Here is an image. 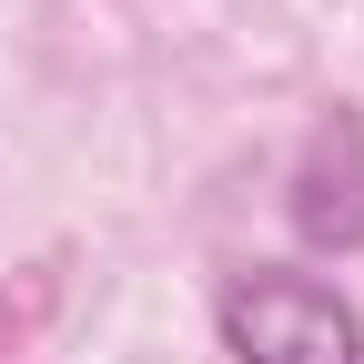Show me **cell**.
Wrapping results in <instances>:
<instances>
[{
  "instance_id": "obj_1",
  "label": "cell",
  "mask_w": 364,
  "mask_h": 364,
  "mask_svg": "<svg viewBox=\"0 0 364 364\" xmlns=\"http://www.w3.org/2000/svg\"><path fill=\"white\" fill-rule=\"evenodd\" d=\"M223 344H233V364H354L364 354L354 304L284 263H253L223 284Z\"/></svg>"
},
{
  "instance_id": "obj_2",
  "label": "cell",
  "mask_w": 364,
  "mask_h": 364,
  "mask_svg": "<svg viewBox=\"0 0 364 364\" xmlns=\"http://www.w3.org/2000/svg\"><path fill=\"white\" fill-rule=\"evenodd\" d=\"M294 233L314 253H354L364 243V122L354 112H324L304 132V162H294Z\"/></svg>"
},
{
  "instance_id": "obj_3",
  "label": "cell",
  "mask_w": 364,
  "mask_h": 364,
  "mask_svg": "<svg viewBox=\"0 0 364 364\" xmlns=\"http://www.w3.org/2000/svg\"><path fill=\"white\" fill-rule=\"evenodd\" d=\"M41 304H51V284H31V294H21V304H0V344H11V334H21V324H31V314H41Z\"/></svg>"
}]
</instances>
